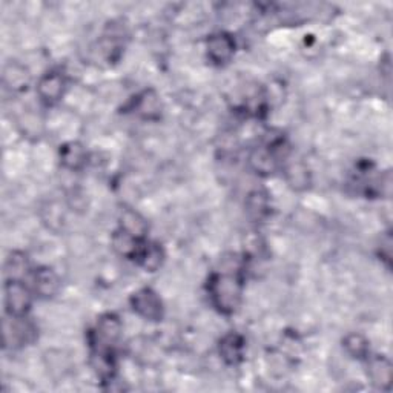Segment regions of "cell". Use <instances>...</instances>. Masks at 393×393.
Returning <instances> with one entry per match:
<instances>
[{"label": "cell", "mask_w": 393, "mask_h": 393, "mask_svg": "<svg viewBox=\"0 0 393 393\" xmlns=\"http://www.w3.org/2000/svg\"><path fill=\"white\" fill-rule=\"evenodd\" d=\"M243 283L231 273H217L209 281V295L221 314H232L240 304Z\"/></svg>", "instance_id": "1"}, {"label": "cell", "mask_w": 393, "mask_h": 393, "mask_svg": "<svg viewBox=\"0 0 393 393\" xmlns=\"http://www.w3.org/2000/svg\"><path fill=\"white\" fill-rule=\"evenodd\" d=\"M246 211L254 221H262L269 214V198L263 191L250 192L246 202Z\"/></svg>", "instance_id": "10"}, {"label": "cell", "mask_w": 393, "mask_h": 393, "mask_svg": "<svg viewBox=\"0 0 393 393\" xmlns=\"http://www.w3.org/2000/svg\"><path fill=\"white\" fill-rule=\"evenodd\" d=\"M236 53V41L233 39L220 32V34H214L207 40V56L211 60L217 65H224L231 60V57Z\"/></svg>", "instance_id": "5"}, {"label": "cell", "mask_w": 393, "mask_h": 393, "mask_svg": "<svg viewBox=\"0 0 393 393\" xmlns=\"http://www.w3.org/2000/svg\"><path fill=\"white\" fill-rule=\"evenodd\" d=\"M86 149L80 143H68L60 149L62 163L70 169H80L86 163Z\"/></svg>", "instance_id": "11"}, {"label": "cell", "mask_w": 393, "mask_h": 393, "mask_svg": "<svg viewBox=\"0 0 393 393\" xmlns=\"http://www.w3.org/2000/svg\"><path fill=\"white\" fill-rule=\"evenodd\" d=\"M27 257H23L22 254H14L10 260L6 262V273L10 275L8 280H22V275L27 272Z\"/></svg>", "instance_id": "16"}, {"label": "cell", "mask_w": 393, "mask_h": 393, "mask_svg": "<svg viewBox=\"0 0 393 393\" xmlns=\"http://www.w3.org/2000/svg\"><path fill=\"white\" fill-rule=\"evenodd\" d=\"M132 309L140 316L149 320V321H158L163 316V304L162 299L153 289L145 288L132 295L131 298Z\"/></svg>", "instance_id": "3"}, {"label": "cell", "mask_w": 393, "mask_h": 393, "mask_svg": "<svg viewBox=\"0 0 393 393\" xmlns=\"http://www.w3.org/2000/svg\"><path fill=\"white\" fill-rule=\"evenodd\" d=\"M65 86L66 83L63 75H60L58 72H51L40 79L37 85V94L44 103L54 105L63 97Z\"/></svg>", "instance_id": "6"}, {"label": "cell", "mask_w": 393, "mask_h": 393, "mask_svg": "<svg viewBox=\"0 0 393 393\" xmlns=\"http://www.w3.org/2000/svg\"><path fill=\"white\" fill-rule=\"evenodd\" d=\"M122 323L112 314H106L98 320L97 328L94 330V340L91 342L93 347H106L112 349V346L120 338Z\"/></svg>", "instance_id": "4"}, {"label": "cell", "mask_w": 393, "mask_h": 393, "mask_svg": "<svg viewBox=\"0 0 393 393\" xmlns=\"http://www.w3.org/2000/svg\"><path fill=\"white\" fill-rule=\"evenodd\" d=\"M163 250L162 247L155 243H141L134 260H137L146 271L154 272L163 263Z\"/></svg>", "instance_id": "9"}, {"label": "cell", "mask_w": 393, "mask_h": 393, "mask_svg": "<svg viewBox=\"0 0 393 393\" xmlns=\"http://www.w3.org/2000/svg\"><path fill=\"white\" fill-rule=\"evenodd\" d=\"M372 382L381 389H387L392 380V366L386 358H375L371 361Z\"/></svg>", "instance_id": "12"}, {"label": "cell", "mask_w": 393, "mask_h": 393, "mask_svg": "<svg viewBox=\"0 0 393 393\" xmlns=\"http://www.w3.org/2000/svg\"><path fill=\"white\" fill-rule=\"evenodd\" d=\"M290 185H306L307 180V171L301 165H294L288 169Z\"/></svg>", "instance_id": "17"}, {"label": "cell", "mask_w": 393, "mask_h": 393, "mask_svg": "<svg viewBox=\"0 0 393 393\" xmlns=\"http://www.w3.org/2000/svg\"><path fill=\"white\" fill-rule=\"evenodd\" d=\"M31 290L22 280H6L5 306L10 316H25L31 307Z\"/></svg>", "instance_id": "2"}, {"label": "cell", "mask_w": 393, "mask_h": 393, "mask_svg": "<svg viewBox=\"0 0 393 393\" xmlns=\"http://www.w3.org/2000/svg\"><path fill=\"white\" fill-rule=\"evenodd\" d=\"M344 347L350 355L358 359H364L369 355V342H367L363 335H358V333H352V335L346 337Z\"/></svg>", "instance_id": "15"}, {"label": "cell", "mask_w": 393, "mask_h": 393, "mask_svg": "<svg viewBox=\"0 0 393 393\" xmlns=\"http://www.w3.org/2000/svg\"><path fill=\"white\" fill-rule=\"evenodd\" d=\"M245 354V340L238 333H228L220 341V355L226 363L236 366L243 361Z\"/></svg>", "instance_id": "8"}, {"label": "cell", "mask_w": 393, "mask_h": 393, "mask_svg": "<svg viewBox=\"0 0 393 393\" xmlns=\"http://www.w3.org/2000/svg\"><path fill=\"white\" fill-rule=\"evenodd\" d=\"M136 111L145 119H157L158 111H160V103H158V97L154 91H145L137 98Z\"/></svg>", "instance_id": "14"}, {"label": "cell", "mask_w": 393, "mask_h": 393, "mask_svg": "<svg viewBox=\"0 0 393 393\" xmlns=\"http://www.w3.org/2000/svg\"><path fill=\"white\" fill-rule=\"evenodd\" d=\"M120 229L127 231L131 236H134L136 238L143 240V237L146 236V231H148V224L146 221L141 219V217L134 212V211H124L122 215V226Z\"/></svg>", "instance_id": "13"}, {"label": "cell", "mask_w": 393, "mask_h": 393, "mask_svg": "<svg viewBox=\"0 0 393 393\" xmlns=\"http://www.w3.org/2000/svg\"><path fill=\"white\" fill-rule=\"evenodd\" d=\"M60 288V280L57 273L49 267H40L32 275V289L41 298H51Z\"/></svg>", "instance_id": "7"}]
</instances>
